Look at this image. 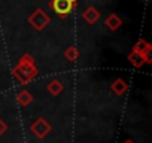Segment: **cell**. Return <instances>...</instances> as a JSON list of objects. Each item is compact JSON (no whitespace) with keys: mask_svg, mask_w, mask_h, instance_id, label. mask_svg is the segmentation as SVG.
I'll return each instance as SVG.
<instances>
[{"mask_svg":"<svg viewBox=\"0 0 152 143\" xmlns=\"http://www.w3.org/2000/svg\"><path fill=\"white\" fill-rule=\"evenodd\" d=\"M76 3H78V0H51L49 6L58 17L66 18L73 12V9L76 8Z\"/></svg>","mask_w":152,"mask_h":143,"instance_id":"obj_2","label":"cell"},{"mask_svg":"<svg viewBox=\"0 0 152 143\" xmlns=\"http://www.w3.org/2000/svg\"><path fill=\"white\" fill-rule=\"evenodd\" d=\"M127 88H128V85H127V82L124 81V79H116V81H113V84L110 85V90L115 93V94H118V96H122L125 91H127Z\"/></svg>","mask_w":152,"mask_h":143,"instance_id":"obj_8","label":"cell"},{"mask_svg":"<svg viewBox=\"0 0 152 143\" xmlns=\"http://www.w3.org/2000/svg\"><path fill=\"white\" fill-rule=\"evenodd\" d=\"M100 17H102L100 11H99L97 8H94V6H90V8H87V9L82 12V18H84L88 24H96V23L100 20Z\"/></svg>","mask_w":152,"mask_h":143,"instance_id":"obj_6","label":"cell"},{"mask_svg":"<svg viewBox=\"0 0 152 143\" xmlns=\"http://www.w3.org/2000/svg\"><path fill=\"white\" fill-rule=\"evenodd\" d=\"M124 143H134V142H133V140H125Z\"/></svg>","mask_w":152,"mask_h":143,"instance_id":"obj_14","label":"cell"},{"mask_svg":"<svg viewBox=\"0 0 152 143\" xmlns=\"http://www.w3.org/2000/svg\"><path fill=\"white\" fill-rule=\"evenodd\" d=\"M64 57H66L69 61H75L76 58L79 57V52H78V49H76L75 46H70V48H67V49H66Z\"/></svg>","mask_w":152,"mask_h":143,"instance_id":"obj_12","label":"cell"},{"mask_svg":"<svg viewBox=\"0 0 152 143\" xmlns=\"http://www.w3.org/2000/svg\"><path fill=\"white\" fill-rule=\"evenodd\" d=\"M51 23V17L43 11V9H36L30 17H28V24L36 28L37 31H42L43 28H46Z\"/></svg>","mask_w":152,"mask_h":143,"instance_id":"obj_3","label":"cell"},{"mask_svg":"<svg viewBox=\"0 0 152 143\" xmlns=\"http://www.w3.org/2000/svg\"><path fill=\"white\" fill-rule=\"evenodd\" d=\"M51 124L46 121V119H43V118H39V119H36L33 124H31V127H30V130H31V133L37 137V139H45V136H48L49 133H51Z\"/></svg>","mask_w":152,"mask_h":143,"instance_id":"obj_4","label":"cell"},{"mask_svg":"<svg viewBox=\"0 0 152 143\" xmlns=\"http://www.w3.org/2000/svg\"><path fill=\"white\" fill-rule=\"evenodd\" d=\"M133 51H139V52H142V54H149V52L152 51V46H151V43H148L146 40L140 39V40H137L136 45L133 46Z\"/></svg>","mask_w":152,"mask_h":143,"instance_id":"obj_10","label":"cell"},{"mask_svg":"<svg viewBox=\"0 0 152 143\" xmlns=\"http://www.w3.org/2000/svg\"><path fill=\"white\" fill-rule=\"evenodd\" d=\"M17 100H18V103H20L21 106H28V104L33 101V96H31L28 91L23 90V91H20V93H18Z\"/></svg>","mask_w":152,"mask_h":143,"instance_id":"obj_11","label":"cell"},{"mask_svg":"<svg viewBox=\"0 0 152 143\" xmlns=\"http://www.w3.org/2000/svg\"><path fill=\"white\" fill-rule=\"evenodd\" d=\"M104 26H106L110 31H116V30L121 28V26H122V20H121L116 14H110V15L104 20Z\"/></svg>","mask_w":152,"mask_h":143,"instance_id":"obj_7","label":"cell"},{"mask_svg":"<svg viewBox=\"0 0 152 143\" xmlns=\"http://www.w3.org/2000/svg\"><path fill=\"white\" fill-rule=\"evenodd\" d=\"M63 90H64V85H63L61 81L54 79V81H51V82L48 84V91H49L52 96H58V94H61Z\"/></svg>","mask_w":152,"mask_h":143,"instance_id":"obj_9","label":"cell"},{"mask_svg":"<svg viewBox=\"0 0 152 143\" xmlns=\"http://www.w3.org/2000/svg\"><path fill=\"white\" fill-rule=\"evenodd\" d=\"M6 128H8V125H6V124L3 122V119H0V137H2V136L5 134Z\"/></svg>","mask_w":152,"mask_h":143,"instance_id":"obj_13","label":"cell"},{"mask_svg":"<svg viewBox=\"0 0 152 143\" xmlns=\"http://www.w3.org/2000/svg\"><path fill=\"white\" fill-rule=\"evenodd\" d=\"M128 61L134 66V67H142L145 63H151V57L149 54H142L139 51H133L130 55H128Z\"/></svg>","mask_w":152,"mask_h":143,"instance_id":"obj_5","label":"cell"},{"mask_svg":"<svg viewBox=\"0 0 152 143\" xmlns=\"http://www.w3.org/2000/svg\"><path fill=\"white\" fill-rule=\"evenodd\" d=\"M37 75V70L34 67V60L31 55L24 54L18 63V66L14 69V76L21 84H28L34 76Z\"/></svg>","mask_w":152,"mask_h":143,"instance_id":"obj_1","label":"cell"}]
</instances>
